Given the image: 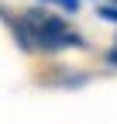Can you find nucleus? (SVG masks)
<instances>
[{"mask_svg": "<svg viewBox=\"0 0 117 124\" xmlns=\"http://www.w3.org/2000/svg\"><path fill=\"white\" fill-rule=\"evenodd\" d=\"M28 28H31V38L38 48L45 52H58V48H69V45H83V38L72 31L62 17L55 14H41V10H28Z\"/></svg>", "mask_w": 117, "mask_h": 124, "instance_id": "f257e3e1", "label": "nucleus"}, {"mask_svg": "<svg viewBox=\"0 0 117 124\" xmlns=\"http://www.w3.org/2000/svg\"><path fill=\"white\" fill-rule=\"evenodd\" d=\"M96 14H100V17H107V21H117V7H114V4H103V7H96Z\"/></svg>", "mask_w": 117, "mask_h": 124, "instance_id": "f03ea898", "label": "nucleus"}, {"mask_svg": "<svg viewBox=\"0 0 117 124\" xmlns=\"http://www.w3.org/2000/svg\"><path fill=\"white\" fill-rule=\"evenodd\" d=\"M58 4H62L66 10H76V7H79V0H58Z\"/></svg>", "mask_w": 117, "mask_h": 124, "instance_id": "7ed1b4c3", "label": "nucleus"}]
</instances>
